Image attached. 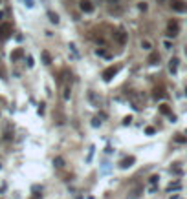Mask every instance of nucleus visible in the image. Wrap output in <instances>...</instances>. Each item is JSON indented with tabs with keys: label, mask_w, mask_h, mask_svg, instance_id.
Masks as SVG:
<instances>
[{
	"label": "nucleus",
	"mask_w": 187,
	"mask_h": 199,
	"mask_svg": "<svg viewBox=\"0 0 187 199\" xmlns=\"http://www.w3.org/2000/svg\"><path fill=\"white\" fill-rule=\"evenodd\" d=\"M185 57H187V48H185Z\"/></svg>",
	"instance_id": "cd10ccee"
},
{
	"label": "nucleus",
	"mask_w": 187,
	"mask_h": 199,
	"mask_svg": "<svg viewBox=\"0 0 187 199\" xmlns=\"http://www.w3.org/2000/svg\"><path fill=\"white\" fill-rule=\"evenodd\" d=\"M119 70H121V66H110V68H106V70L103 71V80H106V82H108V80H112V77H114V75H118V71H119Z\"/></svg>",
	"instance_id": "20e7f679"
},
{
	"label": "nucleus",
	"mask_w": 187,
	"mask_h": 199,
	"mask_svg": "<svg viewBox=\"0 0 187 199\" xmlns=\"http://www.w3.org/2000/svg\"><path fill=\"white\" fill-rule=\"evenodd\" d=\"M158 2H160V4H163V2H167V0H158Z\"/></svg>",
	"instance_id": "a878e982"
},
{
	"label": "nucleus",
	"mask_w": 187,
	"mask_h": 199,
	"mask_svg": "<svg viewBox=\"0 0 187 199\" xmlns=\"http://www.w3.org/2000/svg\"><path fill=\"white\" fill-rule=\"evenodd\" d=\"M42 60H44V64H50L51 62V57H50L48 51H42Z\"/></svg>",
	"instance_id": "2eb2a0df"
},
{
	"label": "nucleus",
	"mask_w": 187,
	"mask_h": 199,
	"mask_svg": "<svg viewBox=\"0 0 187 199\" xmlns=\"http://www.w3.org/2000/svg\"><path fill=\"white\" fill-rule=\"evenodd\" d=\"M62 97H64V100L70 99V86H64V93H62Z\"/></svg>",
	"instance_id": "f3484780"
},
{
	"label": "nucleus",
	"mask_w": 187,
	"mask_h": 199,
	"mask_svg": "<svg viewBox=\"0 0 187 199\" xmlns=\"http://www.w3.org/2000/svg\"><path fill=\"white\" fill-rule=\"evenodd\" d=\"M169 6H171V9L176 11V13H185L187 11V4L184 0H169Z\"/></svg>",
	"instance_id": "f03ea898"
},
{
	"label": "nucleus",
	"mask_w": 187,
	"mask_h": 199,
	"mask_svg": "<svg viewBox=\"0 0 187 199\" xmlns=\"http://www.w3.org/2000/svg\"><path fill=\"white\" fill-rule=\"evenodd\" d=\"M130 121H132V117H125L123 122H125V124H130Z\"/></svg>",
	"instance_id": "393cba45"
},
{
	"label": "nucleus",
	"mask_w": 187,
	"mask_h": 199,
	"mask_svg": "<svg viewBox=\"0 0 187 199\" xmlns=\"http://www.w3.org/2000/svg\"><path fill=\"white\" fill-rule=\"evenodd\" d=\"M180 186H182L180 183H171V184H169V192H172V190H180Z\"/></svg>",
	"instance_id": "dca6fc26"
},
{
	"label": "nucleus",
	"mask_w": 187,
	"mask_h": 199,
	"mask_svg": "<svg viewBox=\"0 0 187 199\" xmlns=\"http://www.w3.org/2000/svg\"><path fill=\"white\" fill-rule=\"evenodd\" d=\"M147 62H149V64H152V66H154V64H158V62H160V55H158L156 51H152V53L149 55V60H147Z\"/></svg>",
	"instance_id": "9d476101"
},
{
	"label": "nucleus",
	"mask_w": 187,
	"mask_h": 199,
	"mask_svg": "<svg viewBox=\"0 0 187 199\" xmlns=\"http://www.w3.org/2000/svg\"><path fill=\"white\" fill-rule=\"evenodd\" d=\"M169 70H171V73H176L178 71V59L176 57H172V59L169 60Z\"/></svg>",
	"instance_id": "1a4fd4ad"
},
{
	"label": "nucleus",
	"mask_w": 187,
	"mask_h": 199,
	"mask_svg": "<svg viewBox=\"0 0 187 199\" xmlns=\"http://www.w3.org/2000/svg\"><path fill=\"white\" fill-rule=\"evenodd\" d=\"M152 97H154L156 100L165 99V97H167V93H165V90H163V86H156V88L152 90Z\"/></svg>",
	"instance_id": "0eeeda50"
},
{
	"label": "nucleus",
	"mask_w": 187,
	"mask_h": 199,
	"mask_svg": "<svg viewBox=\"0 0 187 199\" xmlns=\"http://www.w3.org/2000/svg\"><path fill=\"white\" fill-rule=\"evenodd\" d=\"M22 57H24V49H22V48H17V49L11 53V60H13V62H17V60L22 59Z\"/></svg>",
	"instance_id": "6e6552de"
},
{
	"label": "nucleus",
	"mask_w": 187,
	"mask_h": 199,
	"mask_svg": "<svg viewBox=\"0 0 187 199\" xmlns=\"http://www.w3.org/2000/svg\"><path fill=\"white\" fill-rule=\"evenodd\" d=\"M154 132H156V130H154L152 126H147V128H145V133H147V135H152Z\"/></svg>",
	"instance_id": "aec40b11"
},
{
	"label": "nucleus",
	"mask_w": 187,
	"mask_h": 199,
	"mask_svg": "<svg viewBox=\"0 0 187 199\" xmlns=\"http://www.w3.org/2000/svg\"><path fill=\"white\" fill-rule=\"evenodd\" d=\"M123 0H108V4H114V6H118V4H121Z\"/></svg>",
	"instance_id": "4be33fe9"
},
{
	"label": "nucleus",
	"mask_w": 187,
	"mask_h": 199,
	"mask_svg": "<svg viewBox=\"0 0 187 199\" xmlns=\"http://www.w3.org/2000/svg\"><path fill=\"white\" fill-rule=\"evenodd\" d=\"M112 39H114V42H118L119 46H125L127 40H128V33H127L125 29H116V31L112 33Z\"/></svg>",
	"instance_id": "f257e3e1"
},
{
	"label": "nucleus",
	"mask_w": 187,
	"mask_h": 199,
	"mask_svg": "<svg viewBox=\"0 0 187 199\" xmlns=\"http://www.w3.org/2000/svg\"><path fill=\"white\" fill-rule=\"evenodd\" d=\"M134 157H127V159L121 161V168H128V166H132V163H134Z\"/></svg>",
	"instance_id": "9b49d317"
},
{
	"label": "nucleus",
	"mask_w": 187,
	"mask_h": 199,
	"mask_svg": "<svg viewBox=\"0 0 187 199\" xmlns=\"http://www.w3.org/2000/svg\"><path fill=\"white\" fill-rule=\"evenodd\" d=\"M141 48H143V49H150L152 46H150V42H149V40H141Z\"/></svg>",
	"instance_id": "6ab92c4d"
},
{
	"label": "nucleus",
	"mask_w": 187,
	"mask_h": 199,
	"mask_svg": "<svg viewBox=\"0 0 187 199\" xmlns=\"http://www.w3.org/2000/svg\"><path fill=\"white\" fill-rule=\"evenodd\" d=\"M96 53H97L99 57H110V55H108V53H106L105 49H101V48H99V49H96Z\"/></svg>",
	"instance_id": "a211bd4d"
},
{
	"label": "nucleus",
	"mask_w": 187,
	"mask_h": 199,
	"mask_svg": "<svg viewBox=\"0 0 187 199\" xmlns=\"http://www.w3.org/2000/svg\"><path fill=\"white\" fill-rule=\"evenodd\" d=\"M53 164H55L57 168H62V166H64V159H62V157H55V159H53Z\"/></svg>",
	"instance_id": "4468645a"
},
{
	"label": "nucleus",
	"mask_w": 187,
	"mask_h": 199,
	"mask_svg": "<svg viewBox=\"0 0 187 199\" xmlns=\"http://www.w3.org/2000/svg\"><path fill=\"white\" fill-rule=\"evenodd\" d=\"M11 24H0V40H6L11 37Z\"/></svg>",
	"instance_id": "39448f33"
},
{
	"label": "nucleus",
	"mask_w": 187,
	"mask_h": 199,
	"mask_svg": "<svg viewBox=\"0 0 187 199\" xmlns=\"http://www.w3.org/2000/svg\"><path fill=\"white\" fill-rule=\"evenodd\" d=\"M156 181H158V176H152L150 177V184H156Z\"/></svg>",
	"instance_id": "5701e85b"
},
{
	"label": "nucleus",
	"mask_w": 187,
	"mask_h": 199,
	"mask_svg": "<svg viewBox=\"0 0 187 199\" xmlns=\"http://www.w3.org/2000/svg\"><path fill=\"white\" fill-rule=\"evenodd\" d=\"M0 2H2V0H0Z\"/></svg>",
	"instance_id": "c85d7f7f"
},
{
	"label": "nucleus",
	"mask_w": 187,
	"mask_h": 199,
	"mask_svg": "<svg viewBox=\"0 0 187 199\" xmlns=\"http://www.w3.org/2000/svg\"><path fill=\"white\" fill-rule=\"evenodd\" d=\"M160 112H162L163 115H171V108H169V104H160Z\"/></svg>",
	"instance_id": "f8f14e48"
},
{
	"label": "nucleus",
	"mask_w": 187,
	"mask_h": 199,
	"mask_svg": "<svg viewBox=\"0 0 187 199\" xmlns=\"http://www.w3.org/2000/svg\"><path fill=\"white\" fill-rule=\"evenodd\" d=\"M79 9H81L83 13H92V11H94L92 0H79Z\"/></svg>",
	"instance_id": "423d86ee"
},
{
	"label": "nucleus",
	"mask_w": 187,
	"mask_h": 199,
	"mask_svg": "<svg viewBox=\"0 0 187 199\" xmlns=\"http://www.w3.org/2000/svg\"><path fill=\"white\" fill-rule=\"evenodd\" d=\"M174 141H176V142H185V137H182V135H176V137H174Z\"/></svg>",
	"instance_id": "412c9836"
},
{
	"label": "nucleus",
	"mask_w": 187,
	"mask_h": 199,
	"mask_svg": "<svg viewBox=\"0 0 187 199\" xmlns=\"http://www.w3.org/2000/svg\"><path fill=\"white\" fill-rule=\"evenodd\" d=\"M48 17H50V20H51L53 24H57V22H59V15H57V13H53V11H50V13H48Z\"/></svg>",
	"instance_id": "ddd939ff"
},
{
	"label": "nucleus",
	"mask_w": 187,
	"mask_h": 199,
	"mask_svg": "<svg viewBox=\"0 0 187 199\" xmlns=\"http://www.w3.org/2000/svg\"><path fill=\"white\" fill-rule=\"evenodd\" d=\"M140 9H141V11H147V4H143V2H141V4H140Z\"/></svg>",
	"instance_id": "b1692460"
},
{
	"label": "nucleus",
	"mask_w": 187,
	"mask_h": 199,
	"mask_svg": "<svg viewBox=\"0 0 187 199\" xmlns=\"http://www.w3.org/2000/svg\"><path fill=\"white\" fill-rule=\"evenodd\" d=\"M178 31H180V24H178L176 20H169V22H167V35H169V37H176Z\"/></svg>",
	"instance_id": "7ed1b4c3"
},
{
	"label": "nucleus",
	"mask_w": 187,
	"mask_h": 199,
	"mask_svg": "<svg viewBox=\"0 0 187 199\" xmlns=\"http://www.w3.org/2000/svg\"><path fill=\"white\" fill-rule=\"evenodd\" d=\"M171 199H178V196H176V197H171Z\"/></svg>",
	"instance_id": "bb28decb"
}]
</instances>
